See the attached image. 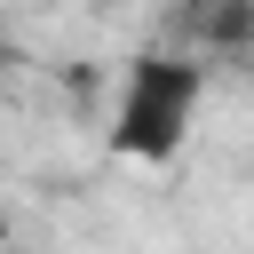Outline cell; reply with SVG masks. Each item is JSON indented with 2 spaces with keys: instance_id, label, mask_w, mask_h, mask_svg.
Masks as SVG:
<instances>
[{
  "instance_id": "6da1fadb",
  "label": "cell",
  "mask_w": 254,
  "mask_h": 254,
  "mask_svg": "<svg viewBox=\"0 0 254 254\" xmlns=\"http://www.w3.org/2000/svg\"><path fill=\"white\" fill-rule=\"evenodd\" d=\"M198 103H206V64H198L190 48H143V56L119 71L111 151H119V159H143V167H167V159L190 143Z\"/></svg>"
},
{
  "instance_id": "7a4b0ae2",
  "label": "cell",
  "mask_w": 254,
  "mask_h": 254,
  "mask_svg": "<svg viewBox=\"0 0 254 254\" xmlns=\"http://www.w3.org/2000/svg\"><path fill=\"white\" fill-rule=\"evenodd\" d=\"M175 32L190 40V56H206V48H246V40H254V0H183V8H175Z\"/></svg>"
},
{
  "instance_id": "3957f363",
  "label": "cell",
  "mask_w": 254,
  "mask_h": 254,
  "mask_svg": "<svg viewBox=\"0 0 254 254\" xmlns=\"http://www.w3.org/2000/svg\"><path fill=\"white\" fill-rule=\"evenodd\" d=\"M0 246H8V206H0Z\"/></svg>"
},
{
  "instance_id": "277c9868",
  "label": "cell",
  "mask_w": 254,
  "mask_h": 254,
  "mask_svg": "<svg viewBox=\"0 0 254 254\" xmlns=\"http://www.w3.org/2000/svg\"><path fill=\"white\" fill-rule=\"evenodd\" d=\"M0 56H8V32H0Z\"/></svg>"
}]
</instances>
